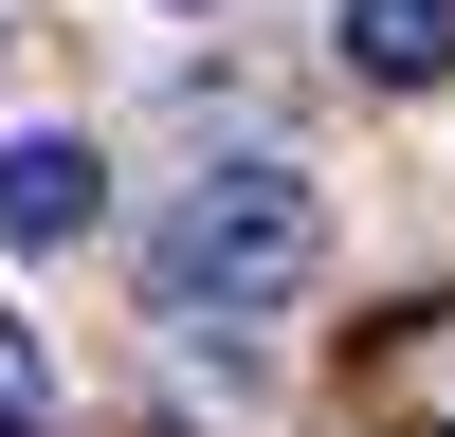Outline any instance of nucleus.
Segmentation results:
<instances>
[{"label": "nucleus", "instance_id": "1", "mask_svg": "<svg viewBox=\"0 0 455 437\" xmlns=\"http://www.w3.org/2000/svg\"><path fill=\"white\" fill-rule=\"evenodd\" d=\"M328 274V201L291 146H237V164H201L164 218H146V291H164L182 328H237V310H291V291Z\"/></svg>", "mask_w": 455, "mask_h": 437}, {"label": "nucleus", "instance_id": "2", "mask_svg": "<svg viewBox=\"0 0 455 437\" xmlns=\"http://www.w3.org/2000/svg\"><path fill=\"white\" fill-rule=\"evenodd\" d=\"M92 218H109V164H92L73 128H19V146H0V237H19V255L92 237Z\"/></svg>", "mask_w": 455, "mask_h": 437}, {"label": "nucleus", "instance_id": "3", "mask_svg": "<svg viewBox=\"0 0 455 437\" xmlns=\"http://www.w3.org/2000/svg\"><path fill=\"white\" fill-rule=\"evenodd\" d=\"M347 73L364 91H437L455 73V0H347Z\"/></svg>", "mask_w": 455, "mask_h": 437}, {"label": "nucleus", "instance_id": "4", "mask_svg": "<svg viewBox=\"0 0 455 437\" xmlns=\"http://www.w3.org/2000/svg\"><path fill=\"white\" fill-rule=\"evenodd\" d=\"M0 437H55V346L0 310Z\"/></svg>", "mask_w": 455, "mask_h": 437}, {"label": "nucleus", "instance_id": "5", "mask_svg": "<svg viewBox=\"0 0 455 437\" xmlns=\"http://www.w3.org/2000/svg\"><path fill=\"white\" fill-rule=\"evenodd\" d=\"M401 401H419V419H455V328H419V346H401Z\"/></svg>", "mask_w": 455, "mask_h": 437}]
</instances>
